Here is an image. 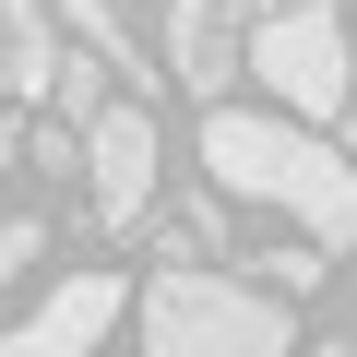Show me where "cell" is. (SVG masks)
I'll return each instance as SVG.
<instances>
[{
	"label": "cell",
	"instance_id": "6",
	"mask_svg": "<svg viewBox=\"0 0 357 357\" xmlns=\"http://www.w3.org/2000/svg\"><path fill=\"white\" fill-rule=\"evenodd\" d=\"M107 321H119V286H107V274H72V286L13 333V357H72V345H96Z\"/></svg>",
	"mask_w": 357,
	"mask_h": 357
},
{
	"label": "cell",
	"instance_id": "2",
	"mask_svg": "<svg viewBox=\"0 0 357 357\" xmlns=\"http://www.w3.org/2000/svg\"><path fill=\"white\" fill-rule=\"evenodd\" d=\"M143 345H155V357H286L298 321H286L274 286H227V274L167 262L155 298H143Z\"/></svg>",
	"mask_w": 357,
	"mask_h": 357
},
{
	"label": "cell",
	"instance_id": "5",
	"mask_svg": "<svg viewBox=\"0 0 357 357\" xmlns=\"http://www.w3.org/2000/svg\"><path fill=\"white\" fill-rule=\"evenodd\" d=\"M250 13H262V0H178V13H167V84H191L215 107L238 84V60H250Z\"/></svg>",
	"mask_w": 357,
	"mask_h": 357
},
{
	"label": "cell",
	"instance_id": "10",
	"mask_svg": "<svg viewBox=\"0 0 357 357\" xmlns=\"http://www.w3.org/2000/svg\"><path fill=\"white\" fill-rule=\"evenodd\" d=\"M36 262H48V227H36V215H13V227H0V298H13Z\"/></svg>",
	"mask_w": 357,
	"mask_h": 357
},
{
	"label": "cell",
	"instance_id": "14",
	"mask_svg": "<svg viewBox=\"0 0 357 357\" xmlns=\"http://www.w3.org/2000/svg\"><path fill=\"white\" fill-rule=\"evenodd\" d=\"M262 13H274V0H262Z\"/></svg>",
	"mask_w": 357,
	"mask_h": 357
},
{
	"label": "cell",
	"instance_id": "7",
	"mask_svg": "<svg viewBox=\"0 0 357 357\" xmlns=\"http://www.w3.org/2000/svg\"><path fill=\"white\" fill-rule=\"evenodd\" d=\"M0 60H13V96H48V72H60V24L36 13V0L0 13Z\"/></svg>",
	"mask_w": 357,
	"mask_h": 357
},
{
	"label": "cell",
	"instance_id": "4",
	"mask_svg": "<svg viewBox=\"0 0 357 357\" xmlns=\"http://www.w3.org/2000/svg\"><path fill=\"white\" fill-rule=\"evenodd\" d=\"M155 155H167V143H155V107H143V96H107V107L84 119V178H96V215H107V227H131V215L155 203Z\"/></svg>",
	"mask_w": 357,
	"mask_h": 357
},
{
	"label": "cell",
	"instance_id": "9",
	"mask_svg": "<svg viewBox=\"0 0 357 357\" xmlns=\"http://www.w3.org/2000/svg\"><path fill=\"white\" fill-rule=\"evenodd\" d=\"M72 48H96V60L131 72V24H119V0H72Z\"/></svg>",
	"mask_w": 357,
	"mask_h": 357
},
{
	"label": "cell",
	"instance_id": "1",
	"mask_svg": "<svg viewBox=\"0 0 357 357\" xmlns=\"http://www.w3.org/2000/svg\"><path fill=\"white\" fill-rule=\"evenodd\" d=\"M203 167H215L227 203H274V215H298L321 250H357V155H333L321 131L203 107Z\"/></svg>",
	"mask_w": 357,
	"mask_h": 357
},
{
	"label": "cell",
	"instance_id": "13",
	"mask_svg": "<svg viewBox=\"0 0 357 357\" xmlns=\"http://www.w3.org/2000/svg\"><path fill=\"white\" fill-rule=\"evenodd\" d=\"M0 96H13V60H0Z\"/></svg>",
	"mask_w": 357,
	"mask_h": 357
},
{
	"label": "cell",
	"instance_id": "11",
	"mask_svg": "<svg viewBox=\"0 0 357 357\" xmlns=\"http://www.w3.org/2000/svg\"><path fill=\"white\" fill-rule=\"evenodd\" d=\"M262 286H274V298H298V286H321V262H310V250H274V262H262Z\"/></svg>",
	"mask_w": 357,
	"mask_h": 357
},
{
	"label": "cell",
	"instance_id": "12",
	"mask_svg": "<svg viewBox=\"0 0 357 357\" xmlns=\"http://www.w3.org/2000/svg\"><path fill=\"white\" fill-rule=\"evenodd\" d=\"M345 155H357V96H345Z\"/></svg>",
	"mask_w": 357,
	"mask_h": 357
},
{
	"label": "cell",
	"instance_id": "3",
	"mask_svg": "<svg viewBox=\"0 0 357 357\" xmlns=\"http://www.w3.org/2000/svg\"><path fill=\"white\" fill-rule=\"evenodd\" d=\"M238 72L274 84V107H298V119H345V96H357L345 13H333V0H274V13L250 24V60Z\"/></svg>",
	"mask_w": 357,
	"mask_h": 357
},
{
	"label": "cell",
	"instance_id": "8",
	"mask_svg": "<svg viewBox=\"0 0 357 357\" xmlns=\"http://www.w3.org/2000/svg\"><path fill=\"white\" fill-rule=\"evenodd\" d=\"M48 96H60V119L84 131V119L107 107V60H96V48H60V72H48Z\"/></svg>",
	"mask_w": 357,
	"mask_h": 357
}]
</instances>
